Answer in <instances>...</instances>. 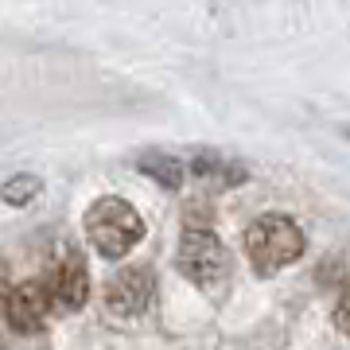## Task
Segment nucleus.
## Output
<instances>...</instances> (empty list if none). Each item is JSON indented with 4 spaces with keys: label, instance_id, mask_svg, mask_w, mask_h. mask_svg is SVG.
I'll use <instances>...</instances> for the list:
<instances>
[{
    "label": "nucleus",
    "instance_id": "f257e3e1",
    "mask_svg": "<svg viewBox=\"0 0 350 350\" xmlns=\"http://www.w3.org/2000/svg\"><path fill=\"white\" fill-rule=\"evenodd\" d=\"M82 230H86V241L94 245L101 261H125L129 253L148 238L144 214L129 199H117V195H105V199L94 202L82 218Z\"/></svg>",
    "mask_w": 350,
    "mask_h": 350
},
{
    "label": "nucleus",
    "instance_id": "f03ea898",
    "mask_svg": "<svg viewBox=\"0 0 350 350\" xmlns=\"http://www.w3.org/2000/svg\"><path fill=\"white\" fill-rule=\"evenodd\" d=\"M241 250H245V261L257 269L261 276H276L280 269L296 265L308 250V238H304V226L288 214H261L245 226L241 234Z\"/></svg>",
    "mask_w": 350,
    "mask_h": 350
},
{
    "label": "nucleus",
    "instance_id": "7ed1b4c3",
    "mask_svg": "<svg viewBox=\"0 0 350 350\" xmlns=\"http://www.w3.org/2000/svg\"><path fill=\"white\" fill-rule=\"evenodd\" d=\"M175 269H179L183 280H191L202 292L218 288L230 273V257H226L222 238L206 226H187L179 245H175Z\"/></svg>",
    "mask_w": 350,
    "mask_h": 350
},
{
    "label": "nucleus",
    "instance_id": "20e7f679",
    "mask_svg": "<svg viewBox=\"0 0 350 350\" xmlns=\"http://www.w3.org/2000/svg\"><path fill=\"white\" fill-rule=\"evenodd\" d=\"M156 300V273L148 265H125L121 273L105 284V308L117 319H137Z\"/></svg>",
    "mask_w": 350,
    "mask_h": 350
},
{
    "label": "nucleus",
    "instance_id": "39448f33",
    "mask_svg": "<svg viewBox=\"0 0 350 350\" xmlns=\"http://www.w3.org/2000/svg\"><path fill=\"white\" fill-rule=\"evenodd\" d=\"M51 315V292L43 280H27V284L8 288L4 296V319L16 335H39L47 327Z\"/></svg>",
    "mask_w": 350,
    "mask_h": 350
},
{
    "label": "nucleus",
    "instance_id": "423d86ee",
    "mask_svg": "<svg viewBox=\"0 0 350 350\" xmlns=\"http://www.w3.org/2000/svg\"><path fill=\"white\" fill-rule=\"evenodd\" d=\"M47 292H51V308L59 312H82L90 304V269L78 253H66L63 261H55L51 269V280H47Z\"/></svg>",
    "mask_w": 350,
    "mask_h": 350
},
{
    "label": "nucleus",
    "instance_id": "0eeeda50",
    "mask_svg": "<svg viewBox=\"0 0 350 350\" xmlns=\"http://www.w3.org/2000/svg\"><path fill=\"white\" fill-rule=\"evenodd\" d=\"M183 167H187V175H195V179H202V183H211V187H222V191L250 183V167H245V163L226 160L222 152H211V148L195 152Z\"/></svg>",
    "mask_w": 350,
    "mask_h": 350
},
{
    "label": "nucleus",
    "instance_id": "6e6552de",
    "mask_svg": "<svg viewBox=\"0 0 350 350\" xmlns=\"http://www.w3.org/2000/svg\"><path fill=\"white\" fill-rule=\"evenodd\" d=\"M137 172L148 175L152 183L163 187V191H179L183 179H187L183 160H175L172 152H144V156H137Z\"/></svg>",
    "mask_w": 350,
    "mask_h": 350
},
{
    "label": "nucleus",
    "instance_id": "1a4fd4ad",
    "mask_svg": "<svg viewBox=\"0 0 350 350\" xmlns=\"http://www.w3.org/2000/svg\"><path fill=\"white\" fill-rule=\"evenodd\" d=\"M39 195H43V179H39L36 172H20V175H12V179L0 183V202H4V206H16V211L31 206Z\"/></svg>",
    "mask_w": 350,
    "mask_h": 350
},
{
    "label": "nucleus",
    "instance_id": "9d476101",
    "mask_svg": "<svg viewBox=\"0 0 350 350\" xmlns=\"http://www.w3.org/2000/svg\"><path fill=\"white\" fill-rule=\"evenodd\" d=\"M315 280H319V288H335V292H342V288H347V257H342V253H338V257H323Z\"/></svg>",
    "mask_w": 350,
    "mask_h": 350
},
{
    "label": "nucleus",
    "instance_id": "9b49d317",
    "mask_svg": "<svg viewBox=\"0 0 350 350\" xmlns=\"http://www.w3.org/2000/svg\"><path fill=\"white\" fill-rule=\"evenodd\" d=\"M347 312H350V304H347V288H342V292H335V331L338 335H350Z\"/></svg>",
    "mask_w": 350,
    "mask_h": 350
},
{
    "label": "nucleus",
    "instance_id": "f8f14e48",
    "mask_svg": "<svg viewBox=\"0 0 350 350\" xmlns=\"http://www.w3.org/2000/svg\"><path fill=\"white\" fill-rule=\"evenodd\" d=\"M4 296H8V280L0 276V319H4Z\"/></svg>",
    "mask_w": 350,
    "mask_h": 350
}]
</instances>
